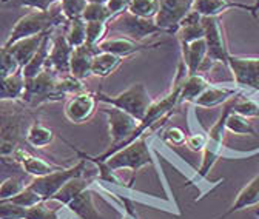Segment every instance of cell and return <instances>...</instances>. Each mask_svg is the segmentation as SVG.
<instances>
[{"label":"cell","instance_id":"e0dca14e","mask_svg":"<svg viewBox=\"0 0 259 219\" xmlns=\"http://www.w3.org/2000/svg\"><path fill=\"white\" fill-rule=\"evenodd\" d=\"M182 62L187 68V76L201 73L207 59V43L205 39H199L190 43H179Z\"/></svg>","mask_w":259,"mask_h":219},{"label":"cell","instance_id":"7a4b0ae2","mask_svg":"<svg viewBox=\"0 0 259 219\" xmlns=\"http://www.w3.org/2000/svg\"><path fill=\"white\" fill-rule=\"evenodd\" d=\"M68 23L67 17L63 16L60 5H54L48 11H37V10H31L25 16H22L16 25L13 26L11 33L5 42V47H10L16 43L17 40L32 37L37 34H44L50 29H56L60 26H65Z\"/></svg>","mask_w":259,"mask_h":219},{"label":"cell","instance_id":"9c48e42d","mask_svg":"<svg viewBox=\"0 0 259 219\" xmlns=\"http://www.w3.org/2000/svg\"><path fill=\"white\" fill-rule=\"evenodd\" d=\"M233 98L222 105L221 116L211 125L208 133H207V145L204 148L202 164L199 167V176L201 178H205L211 171V168L214 167V164L218 162V159L222 154V142H224V136L227 133L225 122H227V119H229L230 113L233 111Z\"/></svg>","mask_w":259,"mask_h":219},{"label":"cell","instance_id":"7dc6e473","mask_svg":"<svg viewBox=\"0 0 259 219\" xmlns=\"http://www.w3.org/2000/svg\"><path fill=\"white\" fill-rule=\"evenodd\" d=\"M257 210H259V208H257Z\"/></svg>","mask_w":259,"mask_h":219},{"label":"cell","instance_id":"30bf717a","mask_svg":"<svg viewBox=\"0 0 259 219\" xmlns=\"http://www.w3.org/2000/svg\"><path fill=\"white\" fill-rule=\"evenodd\" d=\"M202 25L205 29L204 39L207 43V59L201 70V73L204 74V71L211 68L213 64H224L225 67L229 65L230 51L227 47L224 26L219 17H202Z\"/></svg>","mask_w":259,"mask_h":219},{"label":"cell","instance_id":"603a6c76","mask_svg":"<svg viewBox=\"0 0 259 219\" xmlns=\"http://www.w3.org/2000/svg\"><path fill=\"white\" fill-rule=\"evenodd\" d=\"M208 86H210V80L202 73L187 76L184 83H182V88H181V96H179L181 105L190 104V102L193 104Z\"/></svg>","mask_w":259,"mask_h":219},{"label":"cell","instance_id":"f546056e","mask_svg":"<svg viewBox=\"0 0 259 219\" xmlns=\"http://www.w3.org/2000/svg\"><path fill=\"white\" fill-rule=\"evenodd\" d=\"M233 113L245 117H259V102L251 96H245L244 91L233 98Z\"/></svg>","mask_w":259,"mask_h":219},{"label":"cell","instance_id":"74e56055","mask_svg":"<svg viewBox=\"0 0 259 219\" xmlns=\"http://www.w3.org/2000/svg\"><path fill=\"white\" fill-rule=\"evenodd\" d=\"M62 207L48 208L47 202H40L34 207H28L25 219H59V211Z\"/></svg>","mask_w":259,"mask_h":219},{"label":"cell","instance_id":"2e32d148","mask_svg":"<svg viewBox=\"0 0 259 219\" xmlns=\"http://www.w3.org/2000/svg\"><path fill=\"white\" fill-rule=\"evenodd\" d=\"M13 161L17 162L19 165H22L23 171L26 174H31L32 178H42V176H47L56 170H60L63 165H56V164H51L48 161H45L40 156H36V154H31L28 150H25L23 147H19L14 154L11 156Z\"/></svg>","mask_w":259,"mask_h":219},{"label":"cell","instance_id":"6da1fadb","mask_svg":"<svg viewBox=\"0 0 259 219\" xmlns=\"http://www.w3.org/2000/svg\"><path fill=\"white\" fill-rule=\"evenodd\" d=\"M83 90L85 85L82 80L71 74L60 76L53 68L47 67L36 77L25 79V91L20 101L28 108L34 110L45 104L62 101L65 96L76 95Z\"/></svg>","mask_w":259,"mask_h":219},{"label":"cell","instance_id":"d6a6232c","mask_svg":"<svg viewBox=\"0 0 259 219\" xmlns=\"http://www.w3.org/2000/svg\"><path fill=\"white\" fill-rule=\"evenodd\" d=\"M108 33V22H87V45L97 48Z\"/></svg>","mask_w":259,"mask_h":219},{"label":"cell","instance_id":"60d3db41","mask_svg":"<svg viewBox=\"0 0 259 219\" xmlns=\"http://www.w3.org/2000/svg\"><path fill=\"white\" fill-rule=\"evenodd\" d=\"M128 5H130V0H108L107 2V8L111 11L113 16L128 11Z\"/></svg>","mask_w":259,"mask_h":219},{"label":"cell","instance_id":"d4e9b609","mask_svg":"<svg viewBox=\"0 0 259 219\" xmlns=\"http://www.w3.org/2000/svg\"><path fill=\"white\" fill-rule=\"evenodd\" d=\"M126 59L111 54V53H105V51H99L94 59H93V65H91V76H97V77H107L110 74H113Z\"/></svg>","mask_w":259,"mask_h":219},{"label":"cell","instance_id":"8fae6325","mask_svg":"<svg viewBox=\"0 0 259 219\" xmlns=\"http://www.w3.org/2000/svg\"><path fill=\"white\" fill-rule=\"evenodd\" d=\"M235 83L242 91H259V57L257 56H233L229 57V65Z\"/></svg>","mask_w":259,"mask_h":219},{"label":"cell","instance_id":"484cf974","mask_svg":"<svg viewBox=\"0 0 259 219\" xmlns=\"http://www.w3.org/2000/svg\"><path fill=\"white\" fill-rule=\"evenodd\" d=\"M54 138H56V133L50 127H47V125H44L37 119H32V122L29 123V127L26 130L25 141L32 148H45L53 144Z\"/></svg>","mask_w":259,"mask_h":219},{"label":"cell","instance_id":"4dcf8cb0","mask_svg":"<svg viewBox=\"0 0 259 219\" xmlns=\"http://www.w3.org/2000/svg\"><path fill=\"white\" fill-rule=\"evenodd\" d=\"M128 11L142 19H156L159 2L157 0H130Z\"/></svg>","mask_w":259,"mask_h":219},{"label":"cell","instance_id":"83f0119b","mask_svg":"<svg viewBox=\"0 0 259 219\" xmlns=\"http://www.w3.org/2000/svg\"><path fill=\"white\" fill-rule=\"evenodd\" d=\"M65 34H67V40L73 48L82 47L87 43V22L80 19L70 20L65 26Z\"/></svg>","mask_w":259,"mask_h":219},{"label":"cell","instance_id":"cb8c5ba5","mask_svg":"<svg viewBox=\"0 0 259 219\" xmlns=\"http://www.w3.org/2000/svg\"><path fill=\"white\" fill-rule=\"evenodd\" d=\"M51 31V29H50ZM48 33V31H47ZM47 33L44 34H37V36H32V37H26V39H22V40H17L16 43L10 45L8 48L11 50V53L14 54V57L17 59V62L20 64V67L23 68L28 62L32 59V56L36 54V51L39 50L44 37L47 36Z\"/></svg>","mask_w":259,"mask_h":219},{"label":"cell","instance_id":"f6af8a7d","mask_svg":"<svg viewBox=\"0 0 259 219\" xmlns=\"http://www.w3.org/2000/svg\"><path fill=\"white\" fill-rule=\"evenodd\" d=\"M254 214H256V216H257V217H259V210H257V208H256V210H254Z\"/></svg>","mask_w":259,"mask_h":219},{"label":"cell","instance_id":"f1b7e54d","mask_svg":"<svg viewBox=\"0 0 259 219\" xmlns=\"http://www.w3.org/2000/svg\"><path fill=\"white\" fill-rule=\"evenodd\" d=\"M225 128L227 132H230L233 135H241V136H256V130L253 127V123L250 122L248 117L245 116H241L238 113H230L229 119L225 122Z\"/></svg>","mask_w":259,"mask_h":219},{"label":"cell","instance_id":"b9f144b4","mask_svg":"<svg viewBox=\"0 0 259 219\" xmlns=\"http://www.w3.org/2000/svg\"><path fill=\"white\" fill-rule=\"evenodd\" d=\"M19 147L7 139H4L2 136H0V158H11V156L14 154V151L17 150Z\"/></svg>","mask_w":259,"mask_h":219},{"label":"cell","instance_id":"836d02e7","mask_svg":"<svg viewBox=\"0 0 259 219\" xmlns=\"http://www.w3.org/2000/svg\"><path fill=\"white\" fill-rule=\"evenodd\" d=\"M4 7H14V8H29L37 11H48L60 0H2Z\"/></svg>","mask_w":259,"mask_h":219},{"label":"cell","instance_id":"3957f363","mask_svg":"<svg viewBox=\"0 0 259 219\" xmlns=\"http://www.w3.org/2000/svg\"><path fill=\"white\" fill-rule=\"evenodd\" d=\"M104 162L114 171H120V170L133 171L132 181H130V187H132V184L135 182L136 173L141 168H144L147 165H156L150 145H148V139L145 136H141L135 142L117 150L116 153H113L110 156V158L104 159Z\"/></svg>","mask_w":259,"mask_h":219},{"label":"cell","instance_id":"5bb4252c","mask_svg":"<svg viewBox=\"0 0 259 219\" xmlns=\"http://www.w3.org/2000/svg\"><path fill=\"white\" fill-rule=\"evenodd\" d=\"M97 110V99L96 93L91 91H80L76 95H71V98L67 101L63 108V114L71 123H85L93 117V114Z\"/></svg>","mask_w":259,"mask_h":219},{"label":"cell","instance_id":"5b68a950","mask_svg":"<svg viewBox=\"0 0 259 219\" xmlns=\"http://www.w3.org/2000/svg\"><path fill=\"white\" fill-rule=\"evenodd\" d=\"M96 99H97V102H102L105 105H111L119 110H123L125 113L136 117L139 122L145 117L148 108L153 104L150 93L142 82L133 83L130 88H126L125 91L119 93V95H114V96H110V95H105V93L99 91V93H96Z\"/></svg>","mask_w":259,"mask_h":219},{"label":"cell","instance_id":"7402d4cb","mask_svg":"<svg viewBox=\"0 0 259 219\" xmlns=\"http://www.w3.org/2000/svg\"><path fill=\"white\" fill-rule=\"evenodd\" d=\"M53 33H54V29L48 31L47 36L44 37V40L40 43V47H39V50L36 51V54L32 56V59L22 68V74H23L25 79L36 77L37 74H40L47 68L50 51H51V37H53Z\"/></svg>","mask_w":259,"mask_h":219},{"label":"cell","instance_id":"d590c367","mask_svg":"<svg viewBox=\"0 0 259 219\" xmlns=\"http://www.w3.org/2000/svg\"><path fill=\"white\" fill-rule=\"evenodd\" d=\"M63 16L67 17V20H74V19H80L87 5L88 0H60L59 2Z\"/></svg>","mask_w":259,"mask_h":219},{"label":"cell","instance_id":"f35d334b","mask_svg":"<svg viewBox=\"0 0 259 219\" xmlns=\"http://www.w3.org/2000/svg\"><path fill=\"white\" fill-rule=\"evenodd\" d=\"M162 141L164 142H167V144H170V145H185V141H187V135L181 130V128H178V127H171V128H168L165 133H164V136H162Z\"/></svg>","mask_w":259,"mask_h":219},{"label":"cell","instance_id":"ee69618b","mask_svg":"<svg viewBox=\"0 0 259 219\" xmlns=\"http://www.w3.org/2000/svg\"><path fill=\"white\" fill-rule=\"evenodd\" d=\"M108 0H88V4H102V5H107Z\"/></svg>","mask_w":259,"mask_h":219},{"label":"cell","instance_id":"bcb514c9","mask_svg":"<svg viewBox=\"0 0 259 219\" xmlns=\"http://www.w3.org/2000/svg\"><path fill=\"white\" fill-rule=\"evenodd\" d=\"M0 7H4V2H2V0H0Z\"/></svg>","mask_w":259,"mask_h":219},{"label":"cell","instance_id":"ac0fdd59","mask_svg":"<svg viewBox=\"0 0 259 219\" xmlns=\"http://www.w3.org/2000/svg\"><path fill=\"white\" fill-rule=\"evenodd\" d=\"M242 90L238 86H225V85H213L202 93V95L194 101L193 104L201 108H214L219 105H224L227 101H230L233 96L239 95Z\"/></svg>","mask_w":259,"mask_h":219},{"label":"cell","instance_id":"8d00e7d4","mask_svg":"<svg viewBox=\"0 0 259 219\" xmlns=\"http://www.w3.org/2000/svg\"><path fill=\"white\" fill-rule=\"evenodd\" d=\"M26 185L19 178H7L2 184H0V201H5V199H10L13 196H17L20 192L25 190Z\"/></svg>","mask_w":259,"mask_h":219},{"label":"cell","instance_id":"ab89813d","mask_svg":"<svg viewBox=\"0 0 259 219\" xmlns=\"http://www.w3.org/2000/svg\"><path fill=\"white\" fill-rule=\"evenodd\" d=\"M185 145H187V148H190V150L194 151V153L204 151V148H205V145H207V135H204V133H194V135H190V136H187Z\"/></svg>","mask_w":259,"mask_h":219},{"label":"cell","instance_id":"4316f807","mask_svg":"<svg viewBox=\"0 0 259 219\" xmlns=\"http://www.w3.org/2000/svg\"><path fill=\"white\" fill-rule=\"evenodd\" d=\"M25 91V77L22 71L0 77V102L2 101H20Z\"/></svg>","mask_w":259,"mask_h":219},{"label":"cell","instance_id":"d6986e66","mask_svg":"<svg viewBox=\"0 0 259 219\" xmlns=\"http://www.w3.org/2000/svg\"><path fill=\"white\" fill-rule=\"evenodd\" d=\"M99 53L97 48L88 47L87 43L73 50L70 62V74L79 80H83L91 76V65L94 56Z\"/></svg>","mask_w":259,"mask_h":219},{"label":"cell","instance_id":"e575fe53","mask_svg":"<svg viewBox=\"0 0 259 219\" xmlns=\"http://www.w3.org/2000/svg\"><path fill=\"white\" fill-rule=\"evenodd\" d=\"M113 17L114 16L107 8V5L102 4H88L82 14V19L85 22H110Z\"/></svg>","mask_w":259,"mask_h":219},{"label":"cell","instance_id":"52a82bcc","mask_svg":"<svg viewBox=\"0 0 259 219\" xmlns=\"http://www.w3.org/2000/svg\"><path fill=\"white\" fill-rule=\"evenodd\" d=\"M108 33H117L122 37L144 42V39L151 36L167 34V31L160 28L154 19H142L130 11H123L108 22Z\"/></svg>","mask_w":259,"mask_h":219},{"label":"cell","instance_id":"7bdbcfd3","mask_svg":"<svg viewBox=\"0 0 259 219\" xmlns=\"http://www.w3.org/2000/svg\"><path fill=\"white\" fill-rule=\"evenodd\" d=\"M251 7H253V10H251V16H253V17H256V16H257V11H259V0H256L254 5H251Z\"/></svg>","mask_w":259,"mask_h":219},{"label":"cell","instance_id":"44dd1931","mask_svg":"<svg viewBox=\"0 0 259 219\" xmlns=\"http://www.w3.org/2000/svg\"><path fill=\"white\" fill-rule=\"evenodd\" d=\"M193 10L198 11L202 17H219L222 13L229 10H244L251 14L253 7L235 2V0H196Z\"/></svg>","mask_w":259,"mask_h":219},{"label":"cell","instance_id":"ba28073f","mask_svg":"<svg viewBox=\"0 0 259 219\" xmlns=\"http://www.w3.org/2000/svg\"><path fill=\"white\" fill-rule=\"evenodd\" d=\"M85 171H87V161L79 158V161L74 165L62 167L60 170H56L47 176H42V178H32V181L28 185L42 198L44 202H48L71 179L79 178V176H85Z\"/></svg>","mask_w":259,"mask_h":219},{"label":"cell","instance_id":"8992f818","mask_svg":"<svg viewBox=\"0 0 259 219\" xmlns=\"http://www.w3.org/2000/svg\"><path fill=\"white\" fill-rule=\"evenodd\" d=\"M102 111L108 117V128H110L111 144L102 154L94 156V158L99 159V161L110 158L113 153L123 148L126 145V142L132 139V136L135 135L138 125H139V120L136 117H133L132 114H128L123 110H119L116 107L108 105V107H104Z\"/></svg>","mask_w":259,"mask_h":219},{"label":"cell","instance_id":"4fadbf2b","mask_svg":"<svg viewBox=\"0 0 259 219\" xmlns=\"http://www.w3.org/2000/svg\"><path fill=\"white\" fill-rule=\"evenodd\" d=\"M65 26L54 29L53 37H51V51H50L48 64H47V67L53 68L60 76L70 74V62H71V54L74 50L67 40Z\"/></svg>","mask_w":259,"mask_h":219},{"label":"cell","instance_id":"ffe728a7","mask_svg":"<svg viewBox=\"0 0 259 219\" xmlns=\"http://www.w3.org/2000/svg\"><path fill=\"white\" fill-rule=\"evenodd\" d=\"M259 204V173L244 187V189L238 193L235 202L230 205V208L225 213H222L221 216H218L216 219H227L229 216L248 208V207H254Z\"/></svg>","mask_w":259,"mask_h":219},{"label":"cell","instance_id":"277c9868","mask_svg":"<svg viewBox=\"0 0 259 219\" xmlns=\"http://www.w3.org/2000/svg\"><path fill=\"white\" fill-rule=\"evenodd\" d=\"M29 110L22 101H2L0 102V136L22 147L26 144V130L29 127Z\"/></svg>","mask_w":259,"mask_h":219},{"label":"cell","instance_id":"7c38bea8","mask_svg":"<svg viewBox=\"0 0 259 219\" xmlns=\"http://www.w3.org/2000/svg\"><path fill=\"white\" fill-rule=\"evenodd\" d=\"M159 11L156 16V23L167 31V34L176 36L179 23L193 10L196 0H157Z\"/></svg>","mask_w":259,"mask_h":219},{"label":"cell","instance_id":"1f68e13d","mask_svg":"<svg viewBox=\"0 0 259 219\" xmlns=\"http://www.w3.org/2000/svg\"><path fill=\"white\" fill-rule=\"evenodd\" d=\"M22 71V67L8 47H0V77H8Z\"/></svg>","mask_w":259,"mask_h":219},{"label":"cell","instance_id":"9a60e30c","mask_svg":"<svg viewBox=\"0 0 259 219\" xmlns=\"http://www.w3.org/2000/svg\"><path fill=\"white\" fill-rule=\"evenodd\" d=\"M162 45H167V42H153V43H147V42H136L128 37H108L104 39L99 45H97V50L99 51H105V53H111L120 57H130L133 54H138L141 51H147V50H153Z\"/></svg>","mask_w":259,"mask_h":219}]
</instances>
